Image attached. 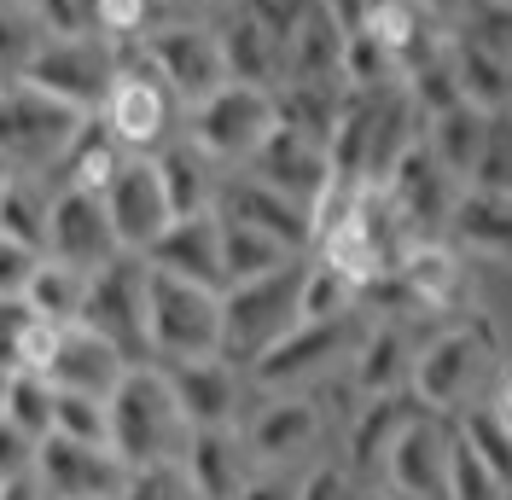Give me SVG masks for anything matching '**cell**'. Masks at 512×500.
<instances>
[{
  "label": "cell",
  "mask_w": 512,
  "mask_h": 500,
  "mask_svg": "<svg viewBox=\"0 0 512 500\" xmlns=\"http://www.w3.org/2000/svg\"><path fill=\"white\" fill-rule=\"evenodd\" d=\"M501 367V338H495V320L489 314H454L448 326H437L431 338H419L414 349V378H408V396L425 413H443L460 419L478 384Z\"/></svg>",
  "instance_id": "cell-1"
},
{
  "label": "cell",
  "mask_w": 512,
  "mask_h": 500,
  "mask_svg": "<svg viewBox=\"0 0 512 500\" xmlns=\"http://www.w3.org/2000/svg\"><path fill=\"white\" fill-rule=\"evenodd\" d=\"M88 123L94 111H76L18 76L0 82V175H24V181L59 175V163L70 157Z\"/></svg>",
  "instance_id": "cell-2"
},
{
  "label": "cell",
  "mask_w": 512,
  "mask_h": 500,
  "mask_svg": "<svg viewBox=\"0 0 512 500\" xmlns=\"http://www.w3.org/2000/svg\"><path fill=\"white\" fill-rule=\"evenodd\" d=\"M105 407H111V448L134 471L158 466V460H181L192 425H187V413H181L175 390H169V373H163L158 361H134L117 378V390L105 396Z\"/></svg>",
  "instance_id": "cell-3"
},
{
  "label": "cell",
  "mask_w": 512,
  "mask_h": 500,
  "mask_svg": "<svg viewBox=\"0 0 512 500\" xmlns=\"http://www.w3.org/2000/svg\"><path fill=\"white\" fill-rule=\"evenodd\" d=\"M303 262L309 256H297V262L262 274V280H239L222 291V355L233 367L251 373L256 355H268L303 320Z\"/></svg>",
  "instance_id": "cell-4"
},
{
  "label": "cell",
  "mask_w": 512,
  "mask_h": 500,
  "mask_svg": "<svg viewBox=\"0 0 512 500\" xmlns=\"http://www.w3.org/2000/svg\"><path fill=\"white\" fill-rule=\"evenodd\" d=\"M146 355L158 367L198 361V355H222V291L152 268L146 274Z\"/></svg>",
  "instance_id": "cell-5"
},
{
  "label": "cell",
  "mask_w": 512,
  "mask_h": 500,
  "mask_svg": "<svg viewBox=\"0 0 512 500\" xmlns=\"http://www.w3.org/2000/svg\"><path fill=\"white\" fill-rule=\"evenodd\" d=\"M128 53L181 99V111L198 105L204 94H216L222 82H233L227 76V53H222V30L192 24V18H158L140 41H128Z\"/></svg>",
  "instance_id": "cell-6"
},
{
  "label": "cell",
  "mask_w": 512,
  "mask_h": 500,
  "mask_svg": "<svg viewBox=\"0 0 512 500\" xmlns=\"http://www.w3.org/2000/svg\"><path fill=\"white\" fill-rule=\"evenodd\" d=\"M117 70H123V47L117 41H105L94 30H76V35H41V47L18 70V82L64 99L76 111H99L111 82H117Z\"/></svg>",
  "instance_id": "cell-7"
},
{
  "label": "cell",
  "mask_w": 512,
  "mask_h": 500,
  "mask_svg": "<svg viewBox=\"0 0 512 500\" xmlns=\"http://www.w3.org/2000/svg\"><path fill=\"white\" fill-rule=\"evenodd\" d=\"M274 117V88H256V82H222L216 94H204L198 105L181 111V134H187L198 152H210L222 169L251 163V152L268 140Z\"/></svg>",
  "instance_id": "cell-8"
},
{
  "label": "cell",
  "mask_w": 512,
  "mask_h": 500,
  "mask_svg": "<svg viewBox=\"0 0 512 500\" xmlns=\"http://www.w3.org/2000/svg\"><path fill=\"white\" fill-rule=\"evenodd\" d=\"M94 117L111 128V140L123 152H158L163 140L181 134V99L123 47V70H117V82H111V94Z\"/></svg>",
  "instance_id": "cell-9"
},
{
  "label": "cell",
  "mask_w": 512,
  "mask_h": 500,
  "mask_svg": "<svg viewBox=\"0 0 512 500\" xmlns=\"http://www.w3.org/2000/svg\"><path fill=\"white\" fill-rule=\"evenodd\" d=\"M146 256L123 250L105 268L88 274V303H82V326L105 332L111 344L123 349L128 361H152L146 355Z\"/></svg>",
  "instance_id": "cell-10"
},
{
  "label": "cell",
  "mask_w": 512,
  "mask_h": 500,
  "mask_svg": "<svg viewBox=\"0 0 512 500\" xmlns=\"http://www.w3.org/2000/svg\"><path fill=\"white\" fill-rule=\"evenodd\" d=\"M355 338H361V320H355V314H338V320H297L268 355H256L245 378L262 384V390H303L309 378L332 373L338 361H350Z\"/></svg>",
  "instance_id": "cell-11"
},
{
  "label": "cell",
  "mask_w": 512,
  "mask_h": 500,
  "mask_svg": "<svg viewBox=\"0 0 512 500\" xmlns=\"http://www.w3.org/2000/svg\"><path fill=\"white\" fill-rule=\"evenodd\" d=\"M35 477H41L47 500H123L134 466H128L111 442L41 437V448H35Z\"/></svg>",
  "instance_id": "cell-12"
},
{
  "label": "cell",
  "mask_w": 512,
  "mask_h": 500,
  "mask_svg": "<svg viewBox=\"0 0 512 500\" xmlns=\"http://www.w3.org/2000/svg\"><path fill=\"white\" fill-rule=\"evenodd\" d=\"M379 192L390 198V210L408 221L414 239H443L448 216H454V198H460V181L425 152V134H419L414 146L390 163V175L379 181Z\"/></svg>",
  "instance_id": "cell-13"
},
{
  "label": "cell",
  "mask_w": 512,
  "mask_h": 500,
  "mask_svg": "<svg viewBox=\"0 0 512 500\" xmlns=\"http://www.w3.org/2000/svg\"><path fill=\"white\" fill-rule=\"evenodd\" d=\"M47 256L64 262V268H82L94 274L111 256H123V239L105 216V198L82 187H59L53 204H47Z\"/></svg>",
  "instance_id": "cell-14"
},
{
  "label": "cell",
  "mask_w": 512,
  "mask_h": 500,
  "mask_svg": "<svg viewBox=\"0 0 512 500\" xmlns=\"http://www.w3.org/2000/svg\"><path fill=\"white\" fill-rule=\"evenodd\" d=\"M99 198H105V216H111V227H117L123 250H140V256H146V245H152L163 227L175 221L152 152H128L123 163L111 169V181H105Z\"/></svg>",
  "instance_id": "cell-15"
},
{
  "label": "cell",
  "mask_w": 512,
  "mask_h": 500,
  "mask_svg": "<svg viewBox=\"0 0 512 500\" xmlns=\"http://www.w3.org/2000/svg\"><path fill=\"white\" fill-rule=\"evenodd\" d=\"M245 175H256L262 187L286 192V198H297V204H309L315 210L320 192L332 187V157H326V140H315V134H303V128H286L274 123L268 128V140L251 152V163H239Z\"/></svg>",
  "instance_id": "cell-16"
},
{
  "label": "cell",
  "mask_w": 512,
  "mask_h": 500,
  "mask_svg": "<svg viewBox=\"0 0 512 500\" xmlns=\"http://www.w3.org/2000/svg\"><path fill=\"white\" fill-rule=\"evenodd\" d=\"M216 216L245 221V227H262V233H274L280 245H291L297 256H309V250H315V210H309V204H297V198H286V192L262 187V181L245 175V169H227V175H222Z\"/></svg>",
  "instance_id": "cell-17"
},
{
  "label": "cell",
  "mask_w": 512,
  "mask_h": 500,
  "mask_svg": "<svg viewBox=\"0 0 512 500\" xmlns=\"http://www.w3.org/2000/svg\"><path fill=\"white\" fill-rule=\"evenodd\" d=\"M448 442H454V425H443V413L414 407V419L402 425V437L390 442V454H384L390 489H402L408 500H443Z\"/></svg>",
  "instance_id": "cell-18"
},
{
  "label": "cell",
  "mask_w": 512,
  "mask_h": 500,
  "mask_svg": "<svg viewBox=\"0 0 512 500\" xmlns=\"http://www.w3.org/2000/svg\"><path fill=\"white\" fill-rule=\"evenodd\" d=\"M320 442V407L297 390H274L268 402L245 419V448H251L256 466L286 471L291 460H303Z\"/></svg>",
  "instance_id": "cell-19"
},
{
  "label": "cell",
  "mask_w": 512,
  "mask_h": 500,
  "mask_svg": "<svg viewBox=\"0 0 512 500\" xmlns=\"http://www.w3.org/2000/svg\"><path fill=\"white\" fill-rule=\"evenodd\" d=\"M163 373H169V390H175V402H181L192 431H204V425H239L245 367H233L227 355H198V361H175Z\"/></svg>",
  "instance_id": "cell-20"
},
{
  "label": "cell",
  "mask_w": 512,
  "mask_h": 500,
  "mask_svg": "<svg viewBox=\"0 0 512 500\" xmlns=\"http://www.w3.org/2000/svg\"><path fill=\"white\" fill-rule=\"evenodd\" d=\"M146 262H152L158 274H175V280L216 285V291H222L227 285V274H222V216H216V210H204V216H175L158 239L146 245Z\"/></svg>",
  "instance_id": "cell-21"
},
{
  "label": "cell",
  "mask_w": 512,
  "mask_h": 500,
  "mask_svg": "<svg viewBox=\"0 0 512 500\" xmlns=\"http://www.w3.org/2000/svg\"><path fill=\"white\" fill-rule=\"evenodd\" d=\"M181 471L198 489V500H233L245 483H251V448H245V431L239 425H204V431H187V448H181Z\"/></svg>",
  "instance_id": "cell-22"
},
{
  "label": "cell",
  "mask_w": 512,
  "mask_h": 500,
  "mask_svg": "<svg viewBox=\"0 0 512 500\" xmlns=\"http://www.w3.org/2000/svg\"><path fill=\"white\" fill-rule=\"evenodd\" d=\"M128 367H134V361H128L105 332H94V326H82V320H76V326H59V344H53L47 378H53V390L111 396V390H117V378H123Z\"/></svg>",
  "instance_id": "cell-23"
},
{
  "label": "cell",
  "mask_w": 512,
  "mask_h": 500,
  "mask_svg": "<svg viewBox=\"0 0 512 500\" xmlns=\"http://www.w3.org/2000/svg\"><path fill=\"white\" fill-rule=\"evenodd\" d=\"M414 349L419 338L402 320H379V326H361V338L350 349V378L367 396H408V378H414Z\"/></svg>",
  "instance_id": "cell-24"
},
{
  "label": "cell",
  "mask_w": 512,
  "mask_h": 500,
  "mask_svg": "<svg viewBox=\"0 0 512 500\" xmlns=\"http://www.w3.org/2000/svg\"><path fill=\"white\" fill-rule=\"evenodd\" d=\"M443 239L466 262H512V192L460 187Z\"/></svg>",
  "instance_id": "cell-25"
},
{
  "label": "cell",
  "mask_w": 512,
  "mask_h": 500,
  "mask_svg": "<svg viewBox=\"0 0 512 500\" xmlns=\"http://www.w3.org/2000/svg\"><path fill=\"white\" fill-rule=\"evenodd\" d=\"M163 175V192H169V210L175 216H204V210H216V192H222V163L210 152H198L187 134H175V140H163L158 152H152Z\"/></svg>",
  "instance_id": "cell-26"
},
{
  "label": "cell",
  "mask_w": 512,
  "mask_h": 500,
  "mask_svg": "<svg viewBox=\"0 0 512 500\" xmlns=\"http://www.w3.org/2000/svg\"><path fill=\"white\" fill-rule=\"evenodd\" d=\"M222 53L233 82H256V88H280L286 82V47L256 24L251 12H233L222 24Z\"/></svg>",
  "instance_id": "cell-27"
},
{
  "label": "cell",
  "mask_w": 512,
  "mask_h": 500,
  "mask_svg": "<svg viewBox=\"0 0 512 500\" xmlns=\"http://www.w3.org/2000/svg\"><path fill=\"white\" fill-rule=\"evenodd\" d=\"M483 140H489V111H478V105H454V111H437V117L425 123V152L437 157L460 187H466L472 169H478Z\"/></svg>",
  "instance_id": "cell-28"
},
{
  "label": "cell",
  "mask_w": 512,
  "mask_h": 500,
  "mask_svg": "<svg viewBox=\"0 0 512 500\" xmlns=\"http://www.w3.org/2000/svg\"><path fill=\"white\" fill-rule=\"evenodd\" d=\"M414 407L408 396H367L361 413H355L350 425V466L355 471H379L384 454H390V442L402 437V425L414 419Z\"/></svg>",
  "instance_id": "cell-29"
},
{
  "label": "cell",
  "mask_w": 512,
  "mask_h": 500,
  "mask_svg": "<svg viewBox=\"0 0 512 500\" xmlns=\"http://www.w3.org/2000/svg\"><path fill=\"white\" fill-rule=\"evenodd\" d=\"M286 262H297V250L291 245H280V239L262 233V227H245V221L222 216V274H227V285L262 280V274H274V268H286Z\"/></svg>",
  "instance_id": "cell-30"
},
{
  "label": "cell",
  "mask_w": 512,
  "mask_h": 500,
  "mask_svg": "<svg viewBox=\"0 0 512 500\" xmlns=\"http://www.w3.org/2000/svg\"><path fill=\"white\" fill-rule=\"evenodd\" d=\"M338 111H344V82H303V76H286V82L274 88V117L286 128L315 134V140L332 134Z\"/></svg>",
  "instance_id": "cell-31"
},
{
  "label": "cell",
  "mask_w": 512,
  "mask_h": 500,
  "mask_svg": "<svg viewBox=\"0 0 512 500\" xmlns=\"http://www.w3.org/2000/svg\"><path fill=\"white\" fill-rule=\"evenodd\" d=\"M402 94L414 99V111L431 123L437 111H454V105H466V94H460V70H454V35H448V47H437V53H425V59H414L408 70H402Z\"/></svg>",
  "instance_id": "cell-32"
},
{
  "label": "cell",
  "mask_w": 512,
  "mask_h": 500,
  "mask_svg": "<svg viewBox=\"0 0 512 500\" xmlns=\"http://www.w3.org/2000/svg\"><path fill=\"white\" fill-rule=\"evenodd\" d=\"M454 70H460V94L478 111H512V59L507 53H483V47H466L454 41Z\"/></svg>",
  "instance_id": "cell-33"
},
{
  "label": "cell",
  "mask_w": 512,
  "mask_h": 500,
  "mask_svg": "<svg viewBox=\"0 0 512 500\" xmlns=\"http://www.w3.org/2000/svg\"><path fill=\"white\" fill-rule=\"evenodd\" d=\"M24 303H30L41 320H53V326H76V320H82V303H88V274H82V268H64L53 256H41Z\"/></svg>",
  "instance_id": "cell-34"
},
{
  "label": "cell",
  "mask_w": 512,
  "mask_h": 500,
  "mask_svg": "<svg viewBox=\"0 0 512 500\" xmlns=\"http://www.w3.org/2000/svg\"><path fill=\"white\" fill-rule=\"evenodd\" d=\"M47 204H53L47 181L6 175V187H0V233H6V239H18V245L47 250Z\"/></svg>",
  "instance_id": "cell-35"
},
{
  "label": "cell",
  "mask_w": 512,
  "mask_h": 500,
  "mask_svg": "<svg viewBox=\"0 0 512 500\" xmlns=\"http://www.w3.org/2000/svg\"><path fill=\"white\" fill-rule=\"evenodd\" d=\"M355 309H361V280L309 256L303 262V320H338V314H355Z\"/></svg>",
  "instance_id": "cell-36"
},
{
  "label": "cell",
  "mask_w": 512,
  "mask_h": 500,
  "mask_svg": "<svg viewBox=\"0 0 512 500\" xmlns=\"http://www.w3.org/2000/svg\"><path fill=\"white\" fill-rule=\"evenodd\" d=\"M507 477L483 460L472 442L454 431V442H448V483H443V500H507Z\"/></svg>",
  "instance_id": "cell-37"
},
{
  "label": "cell",
  "mask_w": 512,
  "mask_h": 500,
  "mask_svg": "<svg viewBox=\"0 0 512 500\" xmlns=\"http://www.w3.org/2000/svg\"><path fill=\"white\" fill-rule=\"evenodd\" d=\"M53 402H59V390H53V378L47 373H12L6 384V413L0 419H12L24 437H53Z\"/></svg>",
  "instance_id": "cell-38"
},
{
  "label": "cell",
  "mask_w": 512,
  "mask_h": 500,
  "mask_svg": "<svg viewBox=\"0 0 512 500\" xmlns=\"http://www.w3.org/2000/svg\"><path fill=\"white\" fill-rule=\"evenodd\" d=\"M41 35H47V24L35 18L30 0H0V82H12L30 64V53L41 47Z\"/></svg>",
  "instance_id": "cell-39"
},
{
  "label": "cell",
  "mask_w": 512,
  "mask_h": 500,
  "mask_svg": "<svg viewBox=\"0 0 512 500\" xmlns=\"http://www.w3.org/2000/svg\"><path fill=\"white\" fill-rule=\"evenodd\" d=\"M454 41L483 47V53H507L512 59V6L507 0H466V12L448 24Z\"/></svg>",
  "instance_id": "cell-40"
},
{
  "label": "cell",
  "mask_w": 512,
  "mask_h": 500,
  "mask_svg": "<svg viewBox=\"0 0 512 500\" xmlns=\"http://www.w3.org/2000/svg\"><path fill=\"white\" fill-rule=\"evenodd\" d=\"M53 437H70V442H111V407H105V396L59 390V402H53Z\"/></svg>",
  "instance_id": "cell-41"
},
{
  "label": "cell",
  "mask_w": 512,
  "mask_h": 500,
  "mask_svg": "<svg viewBox=\"0 0 512 500\" xmlns=\"http://www.w3.org/2000/svg\"><path fill=\"white\" fill-rule=\"evenodd\" d=\"M158 6L163 0H94L88 6V30L105 35V41H117V47H128V41H140V35L158 24Z\"/></svg>",
  "instance_id": "cell-42"
},
{
  "label": "cell",
  "mask_w": 512,
  "mask_h": 500,
  "mask_svg": "<svg viewBox=\"0 0 512 500\" xmlns=\"http://www.w3.org/2000/svg\"><path fill=\"white\" fill-rule=\"evenodd\" d=\"M454 431H460V437L472 442L483 460H489V466H495V471L512 483V425H501V419H495V413L478 402V407H466V413L454 419Z\"/></svg>",
  "instance_id": "cell-43"
},
{
  "label": "cell",
  "mask_w": 512,
  "mask_h": 500,
  "mask_svg": "<svg viewBox=\"0 0 512 500\" xmlns=\"http://www.w3.org/2000/svg\"><path fill=\"white\" fill-rule=\"evenodd\" d=\"M466 187L512 192V111H495L489 117V140H483V157H478V169H472Z\"/></svg>",
  "instance_id": "cell-44"
},
{
  "label": "cell",
  "mask_w": 512,
  "mask_h": 500,
  "mask_svg": "<svg viewBox=\"0 0 512 500\" xmlns=\"http://www.w3.org/2000/svg\"><path fill=\"white\" fill-rule=\"evenodd\" d=\"M123 500H198V489L187 483L181 460H158V466H140L134 477H128Z\"/></svg>",
  "instance_id": "cell-45"
},
{
  "label": "cell",
  "mask_w": 512,
  "mask_h": 500,
  "mask_svg": "<svg viewBox=\"0 0 512 500\" xmlns=\"http://www.w3.org/2000/svg\"><path fill=\"white\" fill-rule=\"evenodd\" d=\"M239 12H251L256 24L274 35L280 47H286L291 35H297V24L315 12V0H239Z\"/></svg>",
  "instance_id": "cell-46"
},
{
  "label": "cell",
  "mask_w": 512,
  "mask_h": 500,
  "mask_svg": "<svg viewBox=\"0 0 512 500\" xmlns=\"http://www.w3.org/2000/svg\"><path fill=\"white\" fill-rule=\"evenodd\" d=\"M41 256H47V250L18 245V239L0 233V297H24L30 280H35V268H41Z\"/></svg>",
  "instance_id": "cell-47"
},
{
  "label": "cell",
  "mask_w": 512,
  "mask_h": 500,
  "mask_svg": "<svg viewBox=\"0 0 512 500\" xmlns=\"http://www.w3.org/2000/svg\"><path fill=\"white\" fill-rule=\"evenodd\" d=\"M35 448H41V442L24 437L12 419H0V483H6V477H24V471H35Z\"/></svg>",
  "instance_id": "cell-48"
},
{
  "label": "cell",
  "mask_w": 512,
  "mask_h": 500,
  "mask_svg": "<svg viewBox=\"0 0 512 500\" xmlns=\"http://www.w3.org/2000/svg\"><path fill=\"white\" fill-rule=\"evenodd\" d=\"M297 500H355L350 471L344 466H315L303 483H297Z\"/></svg>",
  "instance_id": "cell-49"
},
{
  "label": "cell",
  "mask_w": 512,
  "mask_h": 500,
  "mask_svg": "<svg viewBox=\"0 0 512 500\" xmlns=\"http://www.w3.org/2000/svg\"><path fill=\"white\" fill-rule=\"evenodd\" d=\"M297 483H303V477H286V471H274V466H256L251 483H245L233 500H297Z\"/></svg>",
  "instance_id": "cell-50"
},
{
  "label": "cell",
  "mask_w": 512,
  "mask_h": 500,
  "mask_svg": "<svg viewBox=\"0 0 512 500\" xmlns=\"http://www.w3.org/2000/svg\"><path fill=\"white\" fill-rule=\"evenodd\" d=\"M0 500H47V489H41L35 471H24V477H6L0 483Z\"/></svg>",
  "instance_id": "cell-51"
},
{
  "label": "cell",
  "mask_w": 512,
  "mask_h": 500,
  "mask_svg": "<svg viewBox=\"0 0 512 500\" xmlns=\"http://www.w3.org/2000/svg\"><path fill=\"white\" fill-rule=\"evenodd\" d=\"M419 6H425V12H431V18H437V24H454V18H460V12H466V0H419Z\"/></svg>",
  "instance_id": "cell-52"
},
{
  "label": "cell",
  "mask_w": 512,
  "mask_h": 500,
  "mask_svg": "<svg viewBox=\"0 0 512 500\" xmlns=\"http://www.w3.org/2000/svg\"><path fill=\"white\" fill-rule=\"evenodd\" d=\"M367 500H408V495H402V489H373Z\"/></svg>",
  "instance_id": "cell-53"
},
{
  "label": "cell",
  "mask_w": 512,
  "mask_h": 500,
  "mask_svg": "<svg viewBox=\"0 0 512 500\" xmlns=\"http://www.w3.org/2000/svg\"><path fill=\"white\" fill-rule=\"evenodd\" d=\"M6 384H12V373H6V367H0V413H6Z\"/></svg>",
  "instance_id": "cell-54"
},
{
  "label": "cell",
  "mask_w": 512,
  "mask_h": 500,
  "mask_svg": "<svg viewBox=\"0 0 512 500\" xmlns=\"http://www.w3.org/2000/svg\"><path fill=\"white\" fill-rule=\"evenodd\" d=\"M0 187H6V175H0Z\"/></svg>",
  "instance_id": "cell-55"
},
{
  "label": "cell",
  "mask_w": 512,
  "mask_h": 500,
  "mask_svg": "<svg viewBox=\"0 0 512 500\" xmlns=\"http://www.w3.org/2000/svg\"><path fill=\"white\" fill-rule=\"evenodd\" d=\"M507 367H512V361H507Z\"/></svg>",
  "instance_id": "cell-56"
},
{
  "label": "cell",
  "mask_w": 512,
  "mask_h": 500,
  "mask_svg": "<svg viewBox=\"0 0 512 500\" xmlns=\"http://www.w3.org/2000/svg\"><path fill=\"white\" fill-rule=\"evenodd\" d=\"M507 6H512V0H507Z\"/></svg>",
  "instance_id": "cell-57"
},
{
  "label": "cell",
  "mask_w": 512,
  "mask_h": 500,
  "mask_svg": "<svg viewBox=\"0 0 512 500\" xmlns=\"http://www.w3.org/2000/svg\"><path fill=\"white\" fill-rule=\"evenodd\" d=\"M30 6H35V0H30Z\"/></svg>",
  "instance_id": "cell-58"
}]
</instances>
